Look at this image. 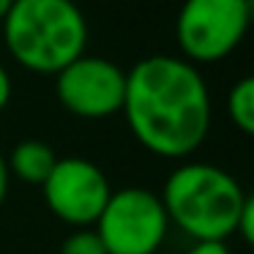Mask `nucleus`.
Returning <instances> with one entry per match:
<instances>
[{
	"label": "nucleus",
	"instance_id": "obj_1",
	"mask_svg": "<svg viewBox=\"0 0 254 254\" xmlns=\"http://www.w3.org/2000/svg\"><path fill=\"white\" fill-rule=\"evenodd\" d=\"M121 112L134 139L159 159L191 156L205 142L213 121L202 74L172 55H150L128 68Z\"/></svg>",
	"mask_w": 254,
	"mask_h": 254
},
{
	"label": "nucleus",
	"instance_id": "obj_2",
	"mask_svg": "<svg viewBox=\"0 0 254 254\" xmlns=\"http://www.w3.org/2000/svg\"><path fill=\"white\" fill-rule=\"evenodd\" d=\"M159 199L170 224L191 241H227L235 235L249 191L221 167L186 161L167 175Z\"/></svg>",
	"mask_w": 254,
	"mask_h": 254
},
{
	"label": "nucleus",
	"instance_id": "obj_3",
	"mask_svg": "<svg viewBox=\"0 0 254 254\" xmlns=\"http://www.w3.org/2000/svg\"><path fill=\"white\" fill-rule=\"evenodd\" d=\"M0 25L8 55L36 74L55 77L88 47V22L74 0H14Z\"/></svg>",
	"mask_w": 254,
	"mask_h": 254
},
{
	"label": "nucleus",
	"instance_id": "obj_4",
	"mask_svg": "<svg viewBox=\"0 0 254 254\" xmlns=\"http://www.w3.org/2000/svg\"><path fill=\"white\" fill-rule=\"evenodd\" d=\"M252 22V0H183L175 39L183 61L216 63L238 50Z\"/></svg>",
	"mask_w": 254,
	"mask_h": 254
},
{
	"label": "nucleus",
	"instance_id": "obj_5",
	"mask_svg": "<svg viewBox=\"0 0 254 254\" xmlns=\"http://www.w3.org/2000/svg\"><path fill=\"white\" fill-rule=\"evenodd\" d=\"M107 254H156L170 230L159 194L142 186L112 191L93 224Z\"/></svg>",
	"mask_w": 254,
	"mask_h": 254
},
{
	"label": "nucleus",
	"instance_id": "obj_6",
	"mask_svg": "<svg viewBox=\"0 0 254 254\" xmlns=\"http://www.w3.org/2000/svg\"><path fill=\"white\" fill-rule=\"evenodd\" d=\"M55 93L63 110L82 121H104L123 110L126 71L99 55H79L55 74Z\"/></svg>",
	"mask_w": 254,
	"mask_h": 254
},
{
	"label": "nucleus",
	"instance_id": "obj_7",
	"mask_svg": "<svg viewBox=\"0 0 254 254\" xmlns=\"http://www.w3.org/2000/svg\"><path fill=\"white\" fill-rule=\"evenodd\" d=\"M47 208L71 230L93 227L112 194L110 178L99 164L82 156L58 159L50 178L41 183Z\"/></svg>",
	"mask_w": 254,
	"mask_h": 254
},
{
	"label": "nucleus",
	"instance_id": "obj_8",
	"mask_svg": "<svg viewBox=\"0 0 254 254\" xmlns=\"http://www.w3.org/2000/svg\"><path fill=\"white\" fill-rule=\"evenodd\" d=\"M58 164V153L44 139H22L6 156L8 175H14L25 186H41Z\"/></svg>",
	"mask_w": 254,
	"mask_h": 254
},
{
	"label": "nucleus",
	"instance_id": "obj_9",
	"mask_svg": "<svg viewBox=\"0 0 254 254\" xmlns=\"http://www.w3.org/2000/svg\"><path fill=\"white\" fill-rule=\"evenodd\" d=\"M227 115L241 134L254 131V79L243 77L227 93Z\"/></svg>",
	"mask_w": 254,
	"mask_h": 254
},
{
	"label": "nucleus",
	"instance_id": "obj_10",
	"mask_svg": "<svg viewBox=\"0 0 254 254\" xmlns=\"http://www.w3.org/2000/svg\"><path fill=\"white\" fill-rule=\"evenodd\" d=\"M58 254H107V249L101 246L93 227H82V230H71V235L61 243Z\"/></svg>",
	"mask_w": 254,
	"mask_h": 254
},
{
	"label": "nucleus",
	"instance_id": "obj_11",
	"mask_svg": "<svg viewBox=\"0 0 254 254\" xmlns=\"http://www.w3.org/2000/svg\"><path fill=\"white\" fill-rule=\"evenodd\" d=\"M235 235L241 238L243 243H252L254 241V197H252V194H249V199H246V205H243L241 216H238Z\"/></svg>",
	"mask_w": 254,
	"mask_h": 254
},
{
	"label": "nucleus",
	"instance_id": "obj_12",
	"mask_svg": "<svg viewBox=\"0 0 254 254\" xmlns=\"http://www.w3.org/2000/svg\"><path fill=\"white\" fill-rule=\"evenodd\" d=\"M186 254H232L227 241H194Z\"/></svg>",
	"mask_w": 254,
	"mask_h": 254
},
{
	"label": "nucleus",
	"instance_id": "obj_13",
	"mask_svg": "<svg viewBox=\"0 0 254 254\" xmlns=\"http://www.w3.org/2000/svg\"><path fill=\"white\" fill-rule=\"evenodd\" d=\"M11 93H14V85H11V77H8V71L3 66H0V112L8 107V101H11Z\"/></svg>",
	"mask_w": 254,
	"mask_h": 254
},
{
	"label": "nucleus",
	"instance_id": "obj_14",
	"mask_svg": "<svg viewBox=\"0 0 254 254\" xmlns=\"http://www.w3.org/2000/svg\"><path fill=\"white\" fill-rule=\"evenodd\" d=\"M8 183H11V175H8V167H6V156L0 153V208L8 197Z\"/></svg>",
	"mask_w": 254,
	"mask_h": 254
},
{
	"label": "nucleus",
	"instance_id": "obj_15",
	"mask_svg": "<svg viewBox=\"0 0 254 254\" xmlns=\"http://www.w3.org/2000/svg\"><path fill=\"white\" fill-rule=\"evenodd\" d=\"M14 0H0V22H3V17L8 14V8H11Z\"/></svg>",
	"mask_w": 254,
	"mask_h": 254
}]
</instances>
